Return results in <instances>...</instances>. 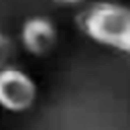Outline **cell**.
Segmentation results:
<instances>
[{
    "instance_id": "cell-1",
    "label": "cell",
    "mask_w": 130,
    "mask_h": 130,
    "mask_svg": "<svg viewBox=\"0 0 130 130\" xmlns=\"http://www.w3.org/2000/svg\"><path fill=\"white\" fill-rule=\"evenodd\" d=\"M77 26L95 45L130 55V4L91 2L77 14Z\"/></svg>"
},
{
    "instance_id": "cell-4",
    "label": "cell",
    "mask_w": 130,
    "mask_h": 130,
    "mask_svg": "<svg viewBox=\"0 0 130 130\" xmlns=\"http://www.w3.org/2000/svg\"><path fill=\"white\" fill-rule=\"evenodd\" d=\"M12 53H14V45H12V41H10V39L0 30V67L8 65V61H10Z\"/></svg>"
},
{
    "instance_id": "cell-5",
    "label": "cell",
    "mask_w": 130,
    "mask_h": 130,
    "mask_svg": "<svg viewBox=\"0 0 130 130\" xmlns=\"http://www.w3.org/2000/svg\"><path fill=\"white\" fill-rule=\"evenodd\" d=\"M53 2H57V4H67V6H77V4H83V2H87V0H53Z\"/></svg>"
},
{
    "instance_id": "cell-3",
    "label": "cell",
    "mask_w": 130,
    "mask_h": 130,
    "mask_svg": "<svg viewBox=\"0 0 130 130\" xmlns=\"http://www.w3.org/2000/svg\"><path fill=\"white\" fill-rule=\"evenodd\" d=\"M20 43L35 57H43V55L51 53L53 47L57 45V28H55L53 20L47 16L26 18L20 28Z\"/></svg>"
},
{
    "instance_id": "cell-2",
    "label": "cell",
    "mask_w": 130,
    "mask_h": 130,
    "mask_svg": "<svg viewBox=\"0 0 130 130\" xmlns=\"http://www.w3.org/2000/svg\"><path fill=\"white\" fill-rule=\"evenodd\" d=\"M39 98L35 79L20 67H0V108L10 114L28 112Z\"/></svg>"
}]
</instances>
